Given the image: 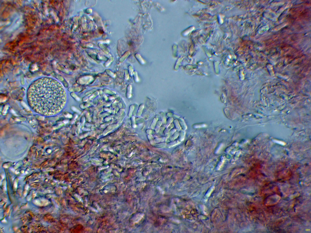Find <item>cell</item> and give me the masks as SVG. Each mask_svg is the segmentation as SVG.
Returning a JSON list of instances; mask_svg holds the SVG:
<instances>
[{"instance_id": "1", "label": "cell", "mask_w": 311, "mask_h": 233, "mask_svg": "<svg viewBox=\"0 0 311 233\" xmlns=\"http://www.w3.org/2000/svg\"><path fill=\"white\" fill-rule=\"evenodd\" d=\"M28 104L35 112L43 116L56 115L63 109L67 102L66 90L58 81L42 76L33 80L27 89Z\"/></svg>"}]
</instances>
